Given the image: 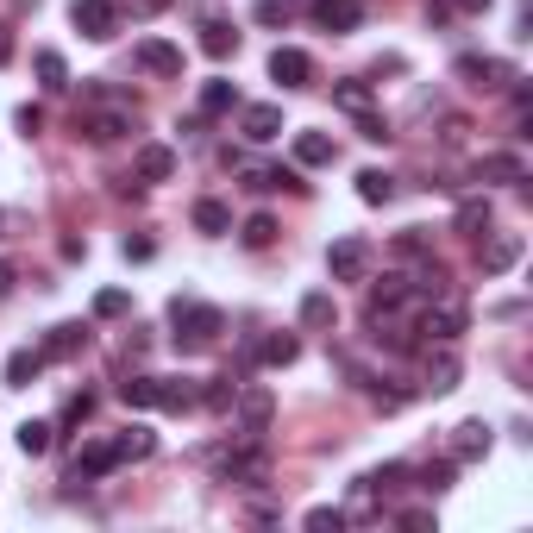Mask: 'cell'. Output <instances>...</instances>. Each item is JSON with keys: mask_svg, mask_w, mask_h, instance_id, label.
Instances as JSON below:
<instances>
[{"mask_svg": "<svg viewBox=\"0 0 533 533\" xmlns=\"http://www.w3.org/2000/svg\"><path fill=\"white\" fill-rule=\"evenodd\" d=\"M214 477H220V483H245V490H258V483H270V458H264V446L214 452Z\"/></svg>", "mask_w": 533, "mask_h": 533, "instance_id": "3", "label": "cell"}, {"mask_svg": "<svg viewBox=\"0 0 533 533\" xmlns=\"http://www.w3.org/2000/svg\"><path fill=\"white\" fill-rule=\"evenodd\" d=\"M301 7H308V0H258V19H264V26H283V19L301 13Z\"/></svg>", "mask_w": 533, "mask_h": 533, "instance_id": "40", "label": "cell"}, {"mask_svg": "<svg viewBox=\"0 0 533 533\" xmlns=\"http://www.w3.org/2000/svg\"><path fill=\"white\" fill-rule=\"evenodd\" d=\"M82 345H88V327L69 320V327H51V339H44V358H76Z\"/></svg>", "mask_w": 533, "mask_h": 533, "instance_id": "24", "label": "cell"}, {"mask_svg": "<svg viewBox=\"0 0 533 533\" xmlns=\"http://www.w3.org/2000/svg\"><path fill=\"white\" fill-rule=\"evenodd\" d=\"M239 95H233V82H207L201 88V113H233Z\"/></svg>", "mask_w": 533, "mask_h": 533, "instance_id": "33", "label": "cell"}, {"mask_svg": "<svg viewBox=\"0 0 533 533\" xmlns=\"http://www.w3.org/2000/svg\"><path fill=\"white\" fill-rule=\"evenodd\" d=\"M164 7H170V0H132V13H145V19H151V13H164Z\"/></svg>", "mask_w": 533, "mask_h": 533, "instance_id": "49", "label": "cell"}, {"mask_svg": "<svg viewBox=\"0 0 533 533\" xmlns=\"http://www.w3.org/2000/svg\"><path fill=\"white\" fill-rule=\"evenodd\" d=\"M239 239H245L251 251H264V245L276 239V220H270V214H251V220H245V233H239Z\"/></svg>", "mask_w": 533, "mask_h": 533, "instance_id": "35", "label": "cell"}, {"mask_svg": "<svg viewBox=\"0 0 533 533\" xmlns=\"http://www.w3.org/2000/svg\"><path fill=\"white\" fill-rule=\"evenodd\" d=\"M233 414H239V433L245 439H258L270 427V414H276V396L264 383H251V389H233Z\"/></svg>", "mask_w": 533, "mask_h": 533, "instance_id": "4", "label": "cell"}, {"mask_svg": "<svg viewBox=\"0 0 533 533\" xmlns=\"http://www.w3.org/2000/svg\"><path fill=\"white\" fill-rule=\"evenodd\" d=\"M195 402L201 408H233V377H214L207 389H195Z\"/></svg>", "mask_w": 533, "mask_h": 533, "instance_id": "36", "label": "cell"}, {"mask_svg": "<svg viewBox=\"0 0 533 533\" xmlns=\"http://www.w3.org/2000/svg\"><path fill=\"white\" fill-rule=\"evenodd\" d=\"M465 132H471L465 120H446V132H439V138H446V151H458V145H465Z\"/></svg>", "mask_w": 533, "mask_h": 533, "instance_id": "46", "label": "cell"}, {"mask_svg": "<svg viewBox=\"0 0 533 533\" xmlns=\"http://www.w3.org/2000/svg\"><path fill=\"white\" fill-rule=\"evenodd\" d=\"M483 452H490V427L465 421V427H458V439H452V458H458V465H471V458H483Z\"/></svg>", "mask_w": 533, "mask_h": 533, "instance_id": "20", "label": "cell"}, {"mask_svg": "<svg viewBox=\"0 0 533 533\" xmlns=\"http://www.w3.org/2000/svg\"><path fill=\"white\" fill-rule=\"evenodd\" d=\"M402 527H408V533H427V527H433V508H408Z\"/></svg>", "mask_w": 533, "mask_h": 533, "instance_id": "45", "label": "cell"}, {"mask_svg": "<svg viewBox=\"0 0 533 533\" xmlns=\"http://www.w3.org/2000/svg\"><path fill=\"white\" fill-rule=\"evenodd\" d=\"M151 251H157L151 239H126V258H132V264H145V258H151Z\"/></svg>", "mask_w": 533, "mask_h": 533, "instance_id": "47", "label": "cell"}, {"mask_svg": "<svg viewBox=\"0 0 533 533\" xmlns=\"http://www.w3.org/2000/svg\"><path fill=\"white\" fill-rule=\"evenodd\" d=\"M51 433H57L51 421H19L13 439H19V452H26V458H44V452H51Z\"/></svg>", "mask_w": 533, "mask_h": 533, "instance_id": "27", "label": "cell"}, {"mask_svg": "<svg viewBox=\"0 0 533 533\" xmlns=\"http://www.w3.org/2000/svg\"><path fill=\"white\" fill-rule=\"evenodd\" d=\"M358 132L370 138V145H383V138H389V120H377V113L364 107V113H358Z\"/></svg>", "mask_w": 533, "mask_h": 533, "instance_id": "43", "label": "cell"}, {"mask_svg": "<svg viewBox=\"0 0 533 533\" xmlns=\"http://www.w3.org/2000/svg\"><path fill=\"white\" fill-rule=\"evenodd\" d=\"M38 82L44 88H69V63L57 51H38Z\"/></svg>", "mask_w": 533, "mask_h": 533, "instance_id": "34", "label": "cell"}, {"mask_svg": "<svg viewBox=\"0 0 533 533\" xmlns=\"http://www.w3.org/2000/svg\"><path fill=\"white\" fill-rule=\"evenodd\" d=\"M458 76L471 88H508V63L502 57H458Z\"/></svg>", "mask_w": 533, "mask_h": 533, "instance_id": "14", "label": "cell"}, {"mask_svg": "<svg viewBox=\"0 0 533 533\" xmlns=\"http://www.w3.org/2000/svg\"><path fill=\"white\" fill-rule=\"evenodd\" d=\"M107 471H120V452H113V439H95V446L76 452V465H69V483H95Z\"/></svg>", "mask_w": 533, "mask_h": 533, "instance_id": "9", "label": "cell"}, {"mask_svg": "<svg viewBox=\"0 0 533 533\" xmlns=\"http://www.w3.org/2000/svg\"><path fill=\"white\" fill-rule=\"evenodd\" d=\"M239 126H245V138H258V145H264V138H276V132H283V107L258 101V107H245V113H239Z\"/></svg>", "mask_w": 533, "mask_h": 533, "instance_id": "17", "label": "cell"}, {"mask_svg": "<svg viewBox=\"0 0 533 533\" xmlns=\"http://www.w3.org/2000/svg\"><path fill=\"white\" fill-rule=\"evenodd\" d=\"M138 69H145V76H182V51L164 38H145L138 44Z\"/></svg>", "mask_w": 533, "mask_h": 533, "instance_id": "11", "label": "cell"}, {"mask_svg": "<svg viewBox=\"0 0 533 533\" xmlns=\"http://www.w3.org/2000/svg\"><path fill=\"white\" fill-rule=\"evenodd\" d=\"M477 182H527V157L521 151H490L477 164Z\"/></svg>", "mask_w": 533, "mask_h": 533, "instance_id": "15", "label": "cell"}, {"mask_svg": "<svg viewBox=\"0 0 533 533\" xmlns=\"http://www.w3.org/2000/svg\"><path fill=\"white\" fill-rule=\"evenodd\" d=\"M490 220H496V207H490V195H471V201H458V233H465V239H483V233H490Z\"/></svg>", "mask_w": 533, "mask_h": 533, "instance_id": "16", "label": "cell"}, {"mask_svg": "<svg viewBox=\"0 0 533 533\" xmlns=\"http://www.w3.org/2000/svg\"><path fill=\"white\" fill-rule=\"evenodd\" d=\"M333 101H339L345 113H364V107H370V88H364V82H339V88H333Z\"/></svg>", "mask_w": 533, "mask_h": 533, "instance_id": "38", "label": "cell"}, {"mask_svg": "<svg viewBox=\"0 0 533 533\" xmlns=\"http://www.w3.org/2000/svg\"><path fill=\"white\" fill-rule=\"evenodd\" d=\"M126 308H132V295H126V289H101V295H95V314H101V320H120Z\"/></svg>", "mask_w": 533, "mask_h": 533, "instance_id": "39", "label": "cell"}, {"mask_svg": "<svg viewBox=\"0 0 533 533\" xmlns=\"http://www.w3.org/2000/svg\"><path fill=\"white\" fill-rule=\"evenodd\" d=\"M408 295H414V289H408V276H383V289H370V320H389Z\"/></svg>", "mask_w": 533, "mask_h": 533, "instance_id": "19", "label": "cell"}, {"mask_svg": "<svg viewBox=\"0 0 533 533\" xmlns=\"http://www.w3.org/2000/svg\"><path fill=\"white\" fill-rule=\"evenodd\" d=\"M157 408H195V389L189 383H182V377H157Z\"/></svg>", "mask_w": 533, "mask_h": 533, "instance_id": "30", "label": "cell"}, {"mask_svg": "<svg viewBox=\"0 0 533 533\" xmlns=\"http://www.w3.org/2000/svg\"><path fill=\"white\" fill-rule=\"evenodd\" d=\"M358 201L389 207V201H396V176H389V170H358Z\"/></svg>", "mask_w": 533, "mask_h": 533, "instance_id": "22", "label": "cell"}, {"mask_svg": "<svg viewBox=\"0 0 533 533\" xmlns=\"http://www.w3.org/2000/svg\"><path fill=\"white\" fill-rule=\"evenodd\" d=\"M458 7H471V13H477V7H490V0H458Z\"/></svg>", "mask_w": 533, "mask_h": 533, "instance_id": "51", "label": "cell"}, {"mask_svg": "<svg viewBox=\"0 0 533 533\" xmlns=\"http://www.w3.org/2000/svg\"><path fill=\"white\" fill-rule=\"evenodd\" d=\"M327 270H333V283H364V270H370V245L364 239H339L327 251Z\"/></svg>", "mask_w": 533, "mask_h": 533, "instance_id": "7", "label": "cell"}, {"mask_svg": "<svg viewBox=\"0 0 533 533\" xmlns=\"http://www.w3.org/2000/svg\"><path fill=\"white\" fill-rule=\"evenodd\" d=\"M314 19H320V32H358V0H308Z\"/></svg>", "mask_w": 533, "mask_h": 533, "instance_id": "13", "label": "cell"}, {"mask_svg": "<svg viewBox=\"0 0 533 533\" xmlns=\"http://www.w3.org/2000/svg\"><path fill=\"white\" fill-rule=\"evenodd\" d=\"M170 320H176V339H182V345H214V339L226 333V314L207 308V301H176Z\"/></svg>", "mask_w": 533, "mask_h": 533, "instance_id": "2", "label": "cell"}, {"mask_svg": "<svg viewBox=\"0 0 533 533\" xmlns=\"http://www.w3.org/2000/svg\"><path fill=\"white\" fill-rule=\"evenodd\" d=\"M427 233H421V226H408V233H396V258H427Z\"/></svg>", "mask_w": 533, "mask_h": 533, "instance_id": "41", "label": "cell"}, {"mask_svg": "<svg viewBox=\"0 0 533 533\" xmlns=\"http://www.w3.org/2000/svg\"><path fill=\"white\" fill-rule=\"evenodd\" d=\"M521 233H496V239H483V251H477V258H483V276H502V270H515L521 264Z\"/></svg>", "mask_w": 533, "mask_h": 533, "instance_id": "10", "label": "cell"}, {"mask_svg": "<svg viewBox=\"0 0 533 533\" xmlns=\"http://www.w3.org/2000/svg\"><path fill=\"white\" fill-rule=\"evenodd\" d=\"M465 320H471L465 301L446 289V295H427V308H421V320H414V333H427L433 345H452L458 333H465Z\"/></svg>", "mask_w": 533, "mask_h": 533, "instance_id": "1", "label": "cell"}, {"mask_svg": "<svg viewBox=\"0 0 533 533\" xmlns=\"http://www.w3.org/2000/svg\"><path fill=\"white\" fill-rule=\"evenodd\" d=\"M270 76L283 82V88H308L314 82V57L295 51V44H276V51H270Z\"/></svg>", "mask_w": 533, "mask_h": 533, "instance_id": "8", "label": "cell"}, {"mask_svg": "<svg viewBox=\"0 0 533 533\" xmlns=\"http://www.w3.org/2000/svg\"><path fill=\"white\" fill-rule=\"evenodd\" d=\"M132 170H138V182H170L176 176V151L170 145H138Z\"/></svg>", "mask_w": 533, "mask_h": 533, "instance_id": "12", "label": "cell"}, {"mask_svg": "<svg viewBox=\"0 0 533 533\" xmlns=\"http://www.w3.org/2000/svg\"><path fill=\"white\" fill-rule=\"evenodd\" d=\"M339 308H333V295H301V327H333Z\"/></svg>", "mask_w": 533, "mask_h": 533, "instance_id": "31", "label": "cell"}, {"mask_svg": "<svg viewBox=\"0 0 533 533\" xmlns=\"http://www.w3.org/2000/svg\"><path fill=\"white\" fill-rule=\"evenodd\" d=\"M120 402H126V408H157V377H132V383H120Z\"/></svg>", "mask_w": 533, "mask_h": 533, "instance_id": "32", "label": "cell"}, {"mask_svg": "<svg viewBox=\"0 0 533 533\" xmlns=\"http://www.w3.org/2000/svg\"><path fill=\"white\" fill-rule=\"evenodd\" d=\"M13 283H19V270H13L7 258H0V301H7V295H13Z\"/></svg>", "mask_w": 533, "mask_h": 533, "instance_id": "48", "label": "cell"}, {"mask_svg": "<svg viewBox=\"0 0 533 533\" xmlns=\"http://www.w3.org/2000/svg\"><path fill=\"white\" fill-rule=\"evenodd\" d=\"M69 19H76L82 38H101V44L120 32V7H113V0H76V7H69Z\"/></svg>", "mask_w": 533, "mask_h": 533, "instance_id": "6", "label": "cell"}, {"mask_svg": "<svg viewBox=\"0 0 533 533\" xmlns=\"http://www.w3.org/2000/svg\"><path fill=\"white\" fill-rule=\"evenodd\" d=\"M301 521H308L314 533H339V527L352 521V515H345V508H308V515H301Z\"/></svg>", "mask_w": 533, "mask_h": 533, "instance_id": "37", "label": "cell"}, {"mask_svg": "<svg viewBox=\"0 0 533 533\" xmlns=\"http://www.w3.org/2000/svg\"><path fill=\"white\" fill-rule=\"evenodd\" d=\"M458 383V358L452 345H439V352H427V389H452Z\"/></svg>", "mask_w": 533, "mask_h": 533, "instance_id": "28", "label": "cell"}, {"mask_svg": "<svg viewBox=\"0 0 533 533\" xmlns=\"http://www.w3.org/2000/svg\"><path fill=\"white\" fill-rule=\"evenodd\" d=\"M38 370H44V352H13V358H7V383H13V389H32Z\"/></svg>", "mask_w": 533, "mask_h": 533, "instance_id": "29", "label": "cell"}, {"mask_svg": "<svg viewBox=\"0 0 533 533\" xmlns=\"http://www.w3.org/2000/svg\"><path fill=\"white\" fill-rule=\"evenodd\" d=\"M195 233H207V239H226V233H233L226 201H195Z\"/></svg>", "mask_w": 533, "mask_h": 533, "instance_id": "23", "label": "cell"}, {"mask_svg": "<svg viewBox=\"0 0 533 533\" xmlns=\"http://www.w3.org/2000/svg\"><path fill=\"white\" fill-rule=\"evenodd\" d=\"M88 408H95V402H88V396H76V402L63 408V427H82V421H88Z\"/></svg>", "mask_w": 533, "mask_h": 533, "instance_id": "44", "label": "cell"}, {"mask_svg": "<svg viewBox=\"0 0 533 533\" xmlns=\"http://www.w3.org/2000/svg\"><path fill=\"white\" fill-rule=\"evenodd\" d=\"M76 132L82 138H95V145H113V138H126L132 132V107H101V113H76Z\"/></svg>", "mask_w": 533, "mask_h": 533, "instance_id": "5", "label": "cell"}, {"mask_svg": "<svg viewBox=\"0 0 533 533\" xmlns=\"http://www.w3.org/2000/svg\"><path fill=\"white\" fill-rule=\"evenodd\" d=\"M0 63H13V26H0Z\"/></svg>", "mask_w": 533, "mask_h": 533, "instance_id": "50", "label": "cell"}, {"mask_svg": "<svg viewBox=\"0 0 533 533\" xmlns=\"http://www.w3.org/2000/svg\"><path fill=\"white\" fill-rule=\"evenodd\" d=\"M452 471H458V458H439V465H427V471H421V490H446Z\"/></svg>", "mask_w": 533, "mask_h": 533, "instance_id": "42", "label": "cell"}, {"mask_svg": "<svg viewBox=\"0 0 533 533\" xmlns=\"http://www.w3.org/2000/svg\"><path fill=\"white\" fill-rule=\"evenodd\" d=\"M113 452H120V465H138V458L157 452V433L151 427H126L120 439H113Z\"/></svg>", "mask_w": 533, "mask_h": 533, "instance_id": "21", "label": "cell"}, {"mask_svg": "<svg viewBox=\"0 0 533 533\" xmlns=\"http://www.w3.org/2000/svg\"><path fill=\"white\" fill-rule=\"evenodd\" d=\"M251 358H258V364H295V358H301V339H295V333H270Z\"/></svg>", "mask_w": 533, "mask_h": 533, "instance_id": "26", "label": "cell"}, {"mask_svg": "<svg viewBox=\"0 0 533 533\" xmlns=\"http://www.w3.org/2000/svg\"><path fill=\"white\" fill-rule=\"evenodd\" d=\"M339 157V145L327 132H295V164H308V170H320V164H333Z\"/></svg>", "mask_w": 533, "mask_h": 533, "instance_id": "18", "label": "cell"}, {"mask_svg": "<svg viewBox=\"0 0 533 533\" xmlns=\"http://www.w3.org/2000/svg\"><path fill=\"white\" fill-rule=\"evenodd\" d=\"M201 51L207 57H233L239 51V32L226 26V19H207V26H201Z\"/></svg>", "mask_w": 533, "mask_h": 533, "instance_id": "25", "label": "cell"}]
</instances>
